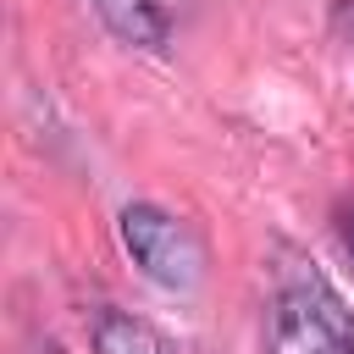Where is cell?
<instances>
[{"instance_id": "obj_2", "label": "cell", "mask_w": 354, "mask_h": 354, "mask_svg": "<svg viewBox=\"0 0 354 354\" xmlns=\"http://www.w3.org/2000/svg\"><path fill=\"white\" fill-rule=\"evenodd\" d=\"M122 243L127 254L144 266V277H155L160 288H194L205 277V249L188 232V221L166 216L160 205H127L122 210Z\"/></svg>"}, {"instance_id": "obj_5", "label": "cell", "mask_w": 354, "mask_h": 354, "mask_svg": "<svg viewBox=\"0 0 354 354\" xmlns=\"http://www.w3.org/2000/svg\"><path fill=\"white\" fill-rule=\"evenodd\" d=\"M337 238H343V249H348V260H354V205L337 210Z\"/></svg>"}, {"instance_id": "obj_4", "label": "cell", "mask_w": 354, "mask_h": 354, "mask_svg": "<svg viewBox=\"0 0 354 354\" xmlns=\"http://www.w3.org/2000/svg\"><path fill=\"white\" fill-rule=\"evenodd\" d=\"M100 17L111 22V33L133 39V44H160L166 39V17L155 0H94Z\"/></svg>"}, {"instance_id": "obj_3", "label": "cell", "mask_w": 354, "mask_h": 354, "mask_svg": "<svg viewBox=\"0 0 354 354\" xmlns=\"http://www.w3.org/2000/svg\"><path fill=\"white\" fill-rule=\"evenodd\" d=\"M94 354H177V348H171L155 326L111 310V315H100V326H94Z\"/></svg>"}, {"instance_id": "obj_1", "label": "cell", "mask_w": 354, "mask_h": 354, "mask_svg": "<svg viewBox=\"0 0 354 354\" xmlns=\"http://www.w3.org/2000/svg\"><path fill=\"white\" fill-rule=\"evenodd\" d=\"M271 354H354V315L326 277L293 271L277 304Z\"/></svg>"}]
</instances>
